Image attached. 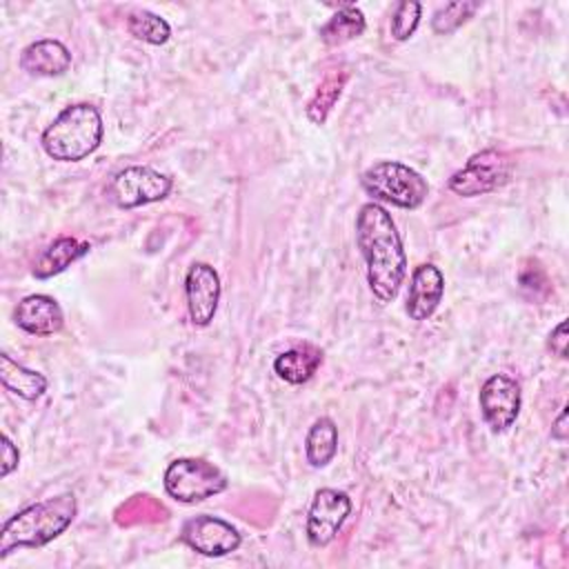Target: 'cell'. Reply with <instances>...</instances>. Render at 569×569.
I'll list each match as a JSON object with an SVG mask.
<instances>
[{
  "label": "cell",
  "instance_id": "obj_1",
  "mask_svg": "<svg viewBox=\"0 0 569 569\" xmlns=\"http://www.w3.org/2000/svg\"><path fill=\"white\" fill-rule=\"evenodd\" d=\"M356 242L367 262V282L380 305L391 302L407 273V256L391 213L367 202L356 216Z\"/></svg>",
  "mask_w": 569,
  "mask_h": 569
},
{
  "label": "cell",
  "instance_id": "obj_2",
  "mask_svg": "<svg viewBox=\"0 0 569 569\" xmlns=\"http://www.w3.org/2000/svg\"><path fill=\"white\" fill-rule=\"evenodd\" d=\"M78 505L73 493H60L42 502H33L11 516L0 533V558L18 547H42L58 538L76 518Z\"/></svg>",
  "mask_w": 569,
  "mask_h": 569
},
{
  "label": "cell",
  "instance_id": "obj_3",
  "mask_svg": "<svg viewBox=\"0 0 569 569\" xmlns=\"http://www.w3.org/2000/svg\"><path fill=\"white\" fill-rule=\"evenodd\" d=\"M42 149L60 162H76L91 156L102 142V116L89 102L64 107L42 131Z\"/></svg>",
  "mask_w": 569,
  "mask_h": 569
},
{
  "label": "cell",
  "instance_id": "obj_4",
  "mask_svg": "<svg viewBox=\"0 0 569 569\" xmlns=\"http://www.w3.org/2000/svg\"><path fill=\"white\" fill-rule=\"evenodd\" d=\"M360 182L369 196L400 209H418L429 193L427 180L416 169L396 160L373 162L365 169Z\"/></svg>",
  "mask_w": 569,
  "mask_h": 569
},
{
  "label": "cell",
  "instance_id": "obj_5",
  "mask_svg": "<svg viewBox=\"0 0 569 569\" xmlns=\"http://www.w3.org/2000/svg\"><path fill=\"white\" fill-rule=\"evenodd\" d=\"M167 493L178 502H200L227 489L224 473L202 458H178L162 476Z\"/></svg>",
  "mask_w": 569,
  "mask_h": 569
},
{
  "label": "cell",
  "instance_id": "obj_6",
  "mask_svg": "<svg viewBox=\"0 0 569 569\" xmlns=\"http://www.w3.org/2000/svg\"><path fill=\"white\" fill-rule=\"evenodd\" d=\"M513 160L502 149H482L473 153L462 169L449 178V189L462 198L485 196L505 187L511 178Z\"/></svg>",
  "mask_w": 569,
  "mask_h": 569
},
{
  "label": "cell",
  "instance_id": "obj_7",
  "mask_svg": "<svg viewBox=\"0 0 569 569\" xmlns=\"http://www.w3.org/2000/svg\"><path fill=\"white\" fill-rule=\"evenodd\" d=\"M171 191V178L142 164L118 171L107 189L109 200L120 209H136L149 202L167 198Z\"/></svg>",
  "mask_w": 569,
  "mask_h": 569
},
{
  "label": "cell",
  "instance_id": "obj_8",
  "mask_svg": "<svg viewBox=\"0 0 569 569\" xmlns=\"http://www.w3.org/2000/svg\"><path fill=\"white\" fill-rule=\"evenodd\" d=\"M480 413L496 433L507 431L520 413V385L507 373H493L480 387Z\"/></svg>",
  "mask_w": 569,
  "mask_h": 569
},
{
  "label": "cell",
  "instance_id": "obj_9",
  "mask_svg": "<svg viewBox=\"0 0 569 569\" xmlns=\"http://www.w3.org/2000/svg\"><path fill=\"white\" fill-rule=\"evenodd\" d=\"M351 513V500L338 489H318L307 513V540L313 547H327Z\"/></svg>",
  "mask_w": 569,
  "mask_h": 569
},
{
  "label": "cell",
  "instance_id": "obj_10",
  "mask_svg": "<svg viewBox=\"0 0 569 569\" xmlns=\"http://www.w3.org/2000/svg\"><path fill=\"white\" fill-rule=\"evenodd\" d=\"M180 538L184 545H189L193 551L209 556V558H220L240 547V533L233 525H229L222 518L216 516H196L189 518L182 525Z\"/></svg>",
  "mask_w": 569,
  "mask_h": 569
},
{
  "label": "cell",
  "instance_id": "obj_11",
  "mask_svg": "<svg viewBox=\"0 0 569 569\" xmlns=\"http://www.w3.org/2000/svg\"><path fill=\"white\" fill-rule=\"evenodd\" d=\"M187 311L196 327H207L220 302V276L209 262H193L184 276Z\"/></svg>",
  "mask_w": 569,
  "mask_h": 569
},
{
  "label": "cell",
  "instance_id": "obj_12",
  "mask_svg": "<svg viewBox=\"0 0 569 569\" xmlns=\"http://www.w3.org/2000/svg\"><path fill=\"white\" fill-rule=\"evenodd\" d=\"M445 293V278L440 269L431 262H425L413 269L411 284L407 293V313L411 320L422 322L433 316Z\"/></svg>",
  "mask_w": 569,
  "mask_h": 569
},
{
  "label": "cell",
  "instance_id": "obj_13",
  "mask_svg": "<svg viewBox=\"0 0 569 569\" xmlns=\"http://www.w3.org/2000/svg\"><path fill=\"white\" fill-rule=\"evenodd\" d=\"M16 325L31 336H53L62 329L64 316L60 305L47 293H31L16 307Z\"/></svg>",
  "mask_w": 569,
  "mask_h": 569
},
{
  "label": "cell",
  "instance_id": "obj_14",
  "mask_svg": "<svg viewBox=\"0 0 569 569\" xmlns=\"http://www.w3.org/2000/svg\"><path fill=\"white\" fill-rule=\"evenodd\" d=\"M20 67L31 76H62L71 67V53L60 40L42 38L22 49Z\"/></svg>",
  "mask_w": 569,
  "mask_h": 569
},
{
  "label": "cell",
  "instance_id": "obj_15",
  "mask_svg": "<svg viewBox=\"0 0 569 569\" xmlns=\"http://www.w3.org/2000/svg\"><path fill=\"white\" fill-rule=\"evenodd\" d=\"M89 242L71 238V236H62L58 240H53L33 262V276L40 280H47L60 271H64L71 262H76L78 258H82L84 253H89Z\"/></svg>",
  "mask_w": 569,
  "mask_h": 569
},
{
  "label": "cell",
  "instance_id": "obj_16",
  "mask_svg": "<svg viewBox=\"0 0 569 569\" xmlns=\"http://www.w3.org/2000/svg\"><path fill=\"white\" fill-rule=\"evenodd\" d=\"M320 362H322V351L318 347L298 345V347H291V349L282 351L273 360V369L284 382L302 385L316 373Z\"/></svg>",
  "mask_w": 569,
  "mask_h": 569
},
{
  "label": "cell",
  "instance_id": "obj_17",
  "mask_svg": "<svg viewBox=\"0 0 569 569\" xmlns=\"http://www.w3.org/2000/svg\"><path fill=\"white\" fill-rule=\"evenodd\" d=\"M2 387L22 400H38L47 391V378L33 369L22 367L9 353H0Z\"/></svg>",
  "mask_w": 569,
  "mask_h": 569
},
{
  "label": "cell",
  "instance_id": "obj_18",
  "mask_svg": "<svg viewBox=\"0 0 569 569\" xmlns=\"http://www.w3.org/2000/svg\"><path fill=\"white\" fill-rule=\"evenodd\" d=\"M367 27L365 13L356 4H342L322 27H320V40L327 47L345 44L358 36H362Z\"/></svg>",
  "mask_w": 569,
  "mask_h": 569
},
{
  "label": "cell",
  "instance_id": "obj_19",
  "mask_svg": "<svg viewBox=\"0 0 569 569\" xmlns=\"http://www.w3.org/2000/svg\"><path fill=\"white\" fill-rule=\"evenodd\" d=\"M338 451V427L331 418H318L307 433L305 456L307 462L316 469L327 467Z\"/></svg>",
  "mask_w": 569,
  "mask_h": 569
},
{
  "label": "cell",
  "instance_id": "obj_20",
  "mask_svg": "<svg viewBox=\"0 0 569 569\" xmlns=\"http://www.w3.org/2000/svg\"><path fill=\"white\" fill-rule=\"evenodd\" d=\"M347 82V73L345 71H329L325 76V80L320 82V87L316 89L313 98L309 100L307 104V118L313 122V124H325L329 111L333 109L336 100L340 98L342 93V87Z\"/></svg>",
  "mask_w": 569,
  "mask_h": 569
},
{
  "label": "cell",
  "instance_id": "obj_21",
  "mask_svg": "<svg viewBox=\"0 0 569 569\" xmlns=\"http://www.w3.org/2000/svg\"><path fill=\"white\" fill-rule=\"evenodd\" d=\"M127 31L136 40H142V42H149V44H164L171 36L169 22L164 18H160L158 13L147 11V9H133L127 16Z\"/></svg>",
  "mask_w": 569,
  "mask_h": 569
},
{
  "label": "cell",
  "instance_id": "obj_22",
  "mask_svg": "<svg viewBox=\"0 0 569 569\" xmlns=\"http://www.w3.org/2000/svg\"><path fill=\"white\" fill-rule=\"evenodd\" d=\"M480 7V2H469V0H460V2H449L445 7H440L433 18H431V29L436 33H451L456 31L458 27H462L471 16L473 11Z\"/></svg>",
  "mask_w": 569,
  "mask_h": 569
},
{
  "label": "cell",
  "instance_id": "obj_23",
  "mask_svg": "<svg viewBox=\"0 0 569 569\" xmlns=\"http://www.w3.org/2000/svg\"><path fill=\"white\" fill-rule=\"evenodd\" d=\"M422 13V4L416 0H402L396 4V11L391 16V38L398 42H405L413 36L418 29Z\"/></svg>",
  "mask_w": 569,
  "mask_h": 569
},
{
  "label": "cell",
  "instance_id": "obj_24",
  "mask_svg": "<svg viewBox=\"0 0 569 569\" xmlns=\"http://www.w3.org/2000/svg\"><path fill=\"white\" fill-rule=\"evenodd\" d=\"M549 349H551V353L553 356H558V358H567V345H569V336H567V320H560L556 327H553V331L549 333Z\"/></svg>",
  "mask_w": 569,
  "mask_h": 569
},
{
  "label": "cell",
  "instance_id": "obj_25",
  "mask_svg": "<svg viewBox=\"0 0 569 569\" xmlns=\"http://www.w3.org/2000/svg\"><path fill=\"white\" fill-rule=\"evenodd\" d=\"M18 460H20V451H18V447L11 442V438L4 433V436H2V476H4V478L18 467Z\"/></svg>",
  "mask_w": 569,
  "mask_h": 569
},
{
  "label": "cell",
  "instance_id": "obj_26",
  "mask_svg": "<svg viewBox=\"0 0 569 569\" xmlns=\"http://www.w3.org/2000/svg\"><path fill=\"white\" fill-rule=\"evenodd\" d=\"M565 422H567V407H562L560 409V413H558V418H556V425L551 427V436L556 438V440H567V427H565Z\"/></svg>",
  "mask_w": 569,
  "mask_h": 569
}]
</instances>
